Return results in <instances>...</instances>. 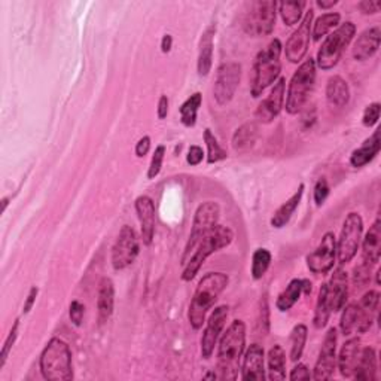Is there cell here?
Instances as JSON below:
<instances>
[{
    "label": "cell",
    "mask_w": 381,
    "mask_h": 381,
    "mask_svg": "<svg viewBox=\"0 0 381 381\" xmlns=\"http://www.w3.org/2000/svg\"><path fill=\"white\" fill-rule=\"evenodd\" d=\"M307 6V2H282L279 4V12L286 26H295V24L303 18V11Z\"/></svg>",
    "instance_id": "e575fe53"
},
{
    "label": "cell",
    "mask_w": 381,
    "mask_h": 381,
    "mask_svg": "<svg viewBox=\"0 0 381 381\" xmlns=\"http://www.w3.org/2000/svg\"><path fill=\"white\" fill-rule=\"evenodd\" d=\"M380 149H381L380 130H375L374 134L369 139H366L359 149L353 151L350 157V164L356 167V169H359V167H363L368 162H371L377 157Z\"/></svg>",
    "instance_id": "484cf974"
},
{
    "label": "cell",
    "mask_w": 381,
    "mask_h": 381,
    "mask_svg": "<svg viewBox=\"0 0 381 381\" xmlns=\"http://www.w3.org/2000/svg\"><path fill=\"white\" fill-rule=\"evenodd\" d=\"M267 378L264 368V349L259 344H252L247 349L242 368V380H258L264 381Z\"/></svg>",
    "instance_id": "ffe728a7"
},
{
    "label": "cell",
    "mask_w": 381,
    "mask_h": 381,
    "mask_svg": "<svg viewBox=\"0 0 381 381\" xmlns=\"http://www.w3.org/2000/svg\"><path fill=\"white\" fill-rule=\"evenodd\" d=\"M356 34V26L352 21H347L338 26L335 32H332L325 42L321 43L317 53V66L321 70H331L335 67L345 48L350 45Z\"/></svg>",
    "instance_id": "52a82bcc"
},
{
    "label": "cell",
    "mask_w": 381,
    "mask_h": 381,
    "mask_svg": "<svg viewBox=\"0 0 381 381\" xmlns=\"http://www.w3.org/2000/svg\"><path fill=\"white\" fill-rule=\"evenodd\" d=\"M219 213H221V209L216 201H206L197 209L194 222H193V230H190L185 252L182 256V265L188 261L190 254H193L194 247L198 244L201 238L218 225Z\"/></svg>",
    "instance_id": "9c48e42d"
},
{
    "label": "cell",
    "mask_w": 381,
    "mask_h": 381,
    "mask_svg": "<svg viewBox=\"0 0 381 381\" xmlns=\"http://www.w3.org/2000/svg\"><path fill=\"white\" fill-rule=\"evenodd\" d=\"M356 321H357V305L349 304L347 307H344V313L340 321V329L342 335H350L353 331H356Z\"/></svg>",
    "instance_id": "60d3db41"
},
{
    "label": "cell",
    "mask_w": 381,
    "mask_h": 381,
    "mask_svg": "<svg viewBox=\"0 0 381 381\" xmlns=\"http://www.w3.org/2000/svg\"><path fill=\"white\" fill-rule=\"evenodd\" d=\"M289 378L293 381L295 380H310L312 378V373H310V369L304 363H298L291 371Z\"/></svg>",
    "instance_id": "7dc6e473"
},
{
    "label": "cell",
    "mask_w": 381,
    "mask_h": 381,
    "mask_svg": "<svg viewBox=\"0 0 381 381\" xmlns=\"http://www.w3.org/2000/svg\"><path fill=\"white\" fill-rule=\"evenodd\" d=\"M230 314V307L228 305H219L212 312L209 316L207 325L205 332H202V338H201V354L205 359H209V357L214 352V345L218 344L221 333L225 328L226 319H228Z\"/></svg>",
    "instance_id": "2e32d148"
},
{
    "label": "cell",
    "mask_w": 381,
    "mask_h": 381,
    "mask_svg": "<svg viewBox=\"0 0 381 381\" xmlns=\"http://www.w3.org/2000/svg\"><path fill=\"white\" fill-rule=\"evenodd\" d=\"M284 90H286V79L279 78L274 83L271 92L265 100H262L256 109V119L262 124H270L272 119H276L282 112L284 103Z\"/></svg>",
    "instance_id": "e0dca14e"
},
{
    "label": "cell",
    "mask_w": 381,
    "mask_h": 381,
    "mask_svg": "<svg viewBox=\"0 0 381 381\" xmlns=\"http://www.w3.org/2000/svg\"><path fill=\"white\" fill-rule=\"evenodd\" d=\"M83 314H85V307H83V304H81L79 301H74V303L70 304L69 316H70L71 324H74L75 326H81L82 325Z\"/></svg>",
    "instance_id": "f6af8a7d"
},
{
    "label": "cell",
    "mask_w": 381,
    "mask_h": 381,
    "mask_svg": "<svg viewBox=\"0 0 381 381\" xmlns=\"http://www.w3.org/2000/svg\"><path fill=\"white\" fill-rule=\"evenodd\" d=\"M246 347V325L243 320H234L219 340L218 373L223 380H235Z\"/></svg>",
    "instance_id": "6da1fadb"
},
{
    "label": "cell",
    "mask_w": 381,
    "mask_h": 381,
    "mask_svg": "<svg viewBox=\"0 0 381 381\" xmlns=\"http://www.w3.org/2000/svg\"><path fill=\"white\" fill-rule=\"evenodd\" d=\"M214 32H216V27L214 26L207 27L200 39V53H198V63H197L200 76H207L212 69Z\"/></svg>",
    "instance_id": "4316f807"
},
{
    "label": "cell",
    "mask_w": 381,
    "mask_h": 381,
    "mask_svg": "<svg viewBox=\"0 0 381 381\" xmlns=\"http://www.w3.org/2000/svg\"><path fill=\"white\" fill-rule=\"evenodd\" d=\"M313 9L310 8L305 15L300 24V27H298L291 38L286 42L284 46V53H286V58L289 60L291 63H300L301 60L305 57L308 46H310V39H312V27H313Z\"/></svg>",
    "instance_id": "4fadbf2b"
},
{
    "label": "cell",
    "mask_w": 381,
    "mask_h": 381,
    "mask_svg": "<svg viewBox=\"0 0 381 381\" xmlns=\"http://www.w3.org/2000/svg\"><path fill=\"white\" fill-rule=\"evenodd\" d=\"M18 326H20V320L17 319L14 321V325H12V329L9 332V335L8 338L5 340V344H4V347H2V353H0V369H2L8 361V356L12 350V345L15 344V340L18 337Z\"/></svg>",
    "instance_id": "b9f144b4"
},
{
    "label": "cell",
    "mask_w": 381,
    "mask_h": 381,
    "mask_svg": "<svg viewBox=\"0 0 381 381\" xmlns=\"http://www.w3.org/2000/svg\"><path fill=\"white\" fill-rule=\"evenodd\" d=\"M353 378L361 381H373L377 378V354L373 347L361 350V357L356 365Z\"/></svg>",
    "instance_id": "83f0119b"
},
{
    "label": "cell",
    "mask_w": 381,
    "mask_h": 381,
    "mask_svg": "<svg viewBox=\"0 0 381 381\" xmlns=\"http://www.w3.org/2000/svg\"><path fill=\"white\" fill-rule=\"evenodd\" d=\"M361 340L359 338H350L349 341H345L342 349L340 352V356L337 357L338 362V369L342 377L345 378H353L354 371H356V365L359 362L361 357Z\"/></svg>",
    "instance_id": "cb8c5ba5"
},
{
    "label": "cell",
    "mask_w": 381,
    "mask_h": 381,
    "mask_svg": "<svg viewBox=\"0 0 381 381\" xmlns=\"http://www.w3.org/2000/svg\"><path fill=\"white\" fill-rule=\"evenodd\" d=\"M357 8L361 9L362 14L373 15V14H377V12L380 11L381 4L380 2H373V0H363V2H361L359 5H357Z\"/></svg>",
    "instance_id": "f907efd6"
},
{
    "label": "cell",
    "mask_w": 381,
    "mask_h": 381,
    "mask_svg": "<svg viewBox=\"0 0 381 381\" xmlns=\"http://www.w3.org/2000/svg\"><path fill=\"white\" fill-rule=\"evenodd\" d=\"M337 329L331 328L324 340V344H321V349L317 357V362L313 371V378L320 381V380H329L333 375V371H335L337 366Z\"/></svg>",
    "instance_id": "9a60e30c"
},
{
    "label": "cell",
    "mask_w": 381,
    "mask_h": 381,
    "mask_svg": "<svg viewBox=\"0 0 381 381\" xmlns=\"http://www.w3.org/2000/svg\"><path fill=\"white\" fill-rule=\"evenodd\" d=\"M303 194H304V185H300L296 193L288 201L283 202V205L276 210V213H274L272 218H271V225L274 226V228L280 230L291 221L293 212L296 210L298 206H300Z\"/></svg>",
    "instance_id": "f546056e"
},
{
    "label": "cell",
    "mask_w": 381,
    "mask_h": 381,
    "mask_svg": "<svg viewBox=\"0 0 381 381\" xmlns=\"http://www.w3.org/2000/svg\"><path fill=\"white\" fill-rule=\"evenodd\" d=\"M242 79V66L238 63L230 62L223 63L218 67L216 79H214L213 95L219 106L228 104L237 92Z\"/></svg>",
    "instance_id": "7c38bea8"
},
{
    "label": "cell",
    "mask_w": 381,
    "mask_h": 381,
    "mask_svg": "<svg viewBox=\"0 0 381 381\" xmlns=\"http://www.w3.org/2000/svg\"><path fill=\"white\" fill-rule=\"evenodd\" d=\"M205 141L207 145V162L209 164H214V162H219L222 160H225L228 155H226V152L223 151V148L219 145L218 139L214 137V134L212 133V131L209 128L205 130Z\"/></svg>",
    "instance_id": "ab89813d"
},
{
    "label": "cell",
    "mask_w": 381,
    "mask_h": 381,
    "mask_svg": "<svg viewBox=\"0 0 381 381\" xmlns=\"http://www.w3.org/2000/svg\"><path fill=\"white\" fill-rule=\"evenodd\" d=\"M341 15L338 12H329V14H324L316 20L312 27V36L313 39L317 42L320 41L324 36H326L333 27H337L340 24Z\"/></svg>",
    "instance_id": "836d02e7"
},
{
    "label": "cell",
    "mask_w": 381,
    "mask_h": 381,
    "mask_svg": "<svg viewBox=\"0 0 381 381\" xmlns=\"http://www.w3.org/2000/svg\"><path fill=\"white\" fill-rule=\"evenodd\" d=\"M172 43H173V39H172V36L170 34H165L164 36V38H162V41H161V50H162V53H170V50H172Z\"/></svg>",
    "instance_id": "11a10c76"
},
{
    "label": "cell",
    "mask_w": 381,
    "mask_h": 381,
    "mask_svg": "<svg viewBox=\"0 0 381 381\" xmlns=\"http://www.w3.org/2000/svg\"><path fill=\"white\" fill-rule=\"evenodd\" d=\"M202 158H205V152H202V149H201L200 146L194 145V146H190V148H189V151H188V157H186L188 164H190V165H198V164L202 161Z\"/></svg>",
    "instance_id": "c3c4849f"
},
{
    "label": "cell",
    "mask_w": 381,
    "mask_h": 381,
    "mask_svg": "<svg viewBox=\"0 0 381 381\" xmlns=\"http://www.w3.org/2000/svg\"><path fill=\"white\" fill-rule=\"evenodd\" d=\"M331 307L328 303V293H326V284H321V288L319 291V298H317V304H316V312H314V326L317 329L325 328L329 316H331Z\"/></svg>",
    "instance_id": "8d00e7d4"
},
{
    "label": "cell",
    "mask_w": 381,
    "mask_h": 381,
    "mask_svg": "<svg viewBox=\"0 0 381 381\" xmlns=\"http://www.w3.org/2000/svg\"><path fill=\"white\" fill-rule=\"evenodd\" d=\"M140 252V240L133 226L124 225L112 247V265L116 271L130 267Z\"/></svg>",
    "instance_id": "8fae6325"
},
{
    "label": "cell",
    "mask_w": 381,
    "mask_h": 381,
    "mask_svg": "<svg viewBox=\"0 0 381 381\" xmlns=\"http://www.w3.org/2000/svg\"><path fill=\"white\" fill-rule=\"evenodd\" d=\"M234 240V233L228 226L216 225L212 231H209L205 237L201 238L198 244L194 247L193 254L188 258V261L183 264V272L182 279L185 282L193 280L202 264L207 261L210 255L214 252H219L221 249L230 246Z\"/></svg>",
    "instance_id": "3957f363"
},
{
    "label": "cell",
    "mask_w": 381,
    "mask_h": 381,
    "mask_svg": "<svg viewBox=\"0 0 381 381\" xmlns=\"http://www.w3.org/2000/svg\"><path fill=\"white\" fill-rule=\"evenodd\" d=\"M328 303L331 307V312L338 313L345 307L349 296V277L341 267L333 271L331 282L326 284Z\"/></svg>",
    "instance_id": "ac0fdd59"
},
{
    "label": "cell",
    "mask_w": 381,
    "mask_h": 381,
    "mask_svg": "<svg viewBox=\"0 0 381 381\" xmlns=\"http://www.w3.org/2000/svg\"><path fill=\"white\" fill-rule=\"evenodd\" d=\"M380 111H381V106L380 103H371L369 104L365 112H363V116H362V123L365 127H374L378 119H380Z\"/></svg>",
    "instance_id": "ee69618b"
},
{
    "label": "cell",
    "mask_w": 381,
    "mask_h": 381,
    "mask_svg": "<svg viewBox=\"0 0 381 381\" xmlns=\"http://www.w3.org/2000/svg\"><path fill=\"white\" fill-rule=\"evenodd\" d=\"M201 94L195 92L181 106V121L185 127H194L197 123V113L201 106Z\"/></svg>",
    "instance_id": "d590c367"
},
{
    "label": "cell",
    "mask_w": 381,
    "mask_h": 381,
    "mask_svg": "<svg viewBox=\"0 0 381 381\" xmlns=\"http://www.w3.org/2000/svg\"><path fill=\"white\" fill-rule=\"evenodd\" d=\"M282 42L279 39H274L270 42V45L265 48L264 51H261L254 64V79H252V92L254 97H259V95L264 92L271 83L276 82L280 76L282 71V62H280V54H282Z\"/></svg>",
    "instance_id": "277c9868"
},
{
    "label": "cell",
    "mask_w": 381,
    "mask_h": 381,
    "mask_svg": "<svg viewBox=\"0 0 381 381\" xmlns=\"http://www.w3.org/2000/svg\"><path fill=\"white\" fill-rule=\"evenodd\" d=\"M363 233V221L359 213H349L337 242V258L340 264H347L359 250Z\"/></svg>",
    "instance_id": "30bf717a"
},
{
    "label": "cell",
    "mask_w": 381,
    "mask_h": 381,
    "mask_svg": "<svg viewBox=\"0 0 381 381\" xmlns=\"http://www.w3.org/2000/svg\"><path fill=\"white\" fill-rule=\"evenodd\" d=\"M277 2L274 0H258L249 4L243 20L244 32L250 36H268L276 26Z\"/></svg>",
    "instance_id": "ba28073f"
},
{
    "label": "cell",
    "mask_w": 381,
    "mask_h": 381,
    "mask_svg": "<svg viewBox=\"0 0 381 381\" xmlns=\"http://www.w3.org/2000/svg\"><path fill=\"white\" fill-rule=\"evenodd\" d=\"M41 373L45 380L50 381H69L74 380L71 369V352L66 341L53 338L46 344L41 354Z\"/></svg>",
    "instance_id": "5b68a950"
},
{
    "label": "cell",
    "mask_w": 381,
    "mask_h": 381,
    "mask_svg": "<svg viewBox=\"0 0 381 381\" xmlns=\"http://www.w3.org/2000/svg\"><path fill=\"white\" fill-rule=\"evenodd\" d=\"M136 212L139 214L143 243L149 246L155 234V205L151 197L140 195L136 200Z\"/></svg>",
    "instance_id": "44dd1931"
},
{
    "label": "cell",
    "mask_w": 381,
    "mask_h": 381,
    "mask_svg": "<svg viewBox=\"0 0 381 381\" xmlns=\"http://www.w3.org/2000/svg\"><path fill=\"white\" fill-rule=\"evenodd\" d=\"M301 293H303V280L293 279L288 284V288L279 295L276 307L280 310V312H288V310H291L295 305V303L300 300Z\"/></svg>",
    "instance_id": "d6a6232c"
},
{
    "label": "cell",
    "mask_w": 381,
    "mask_h": 381,
    "mask_svg": "<svg viewBox=\"0 0 381 381\" xmlns=\"http://www.w3.org/2000/svg\"><path fill=\"white\" fill-rule=\"evenodd\" d=\"M337 258V238L333 233H326L314 252L307 256V265L314 274H326L333 268Z\"/></svg>",
    "instance_id": "5bb4252c"
},
{
    "label": "cell",
    "mask_w": 381,
    "mask_h": 381,
    "mask_svg": "<svg viewBox=\"0 0 381 381\" xmlns=\"http://www.w3.org/2000/svg\"><path fill=\"white\" fill-rule=\"evenodd\" d=\"M308 331L305 325H296L291 333V361L298 362L301 359Z\"/></svg>",
    "instance_id": "74e56055"
},
{
    "label": "cell",
    "mask_w": 381,
    "mask_h": 381,
    "mask_svg": "<svg viewBox=\"0 0 381 381\" xmlns=\"http://www.w3.org/2000/svg\"><path fill=\"white\" fill-rule=\"evenodd\" d=\"M230 279L223 272H209L197 286L193 301L189 305V324L194 329H200L206 321L209 310L218 301L219 295L228 286Z\"/></svg>",
    "instance_id": "7a4b0ae2"
},
{
    "label": "cell",
    "mask_w": 381,
    "mask_h": 381,
    "mask_svg": "<svg viewBox=\"0 0 381 381\" xmlns=\"http://www.w3.org/2000/svg\"><path fill=\"white\" fill-rule=\"evenodd\" d=\"M378 304H380V293L377 291L366 292L362 300L357 305V321L356 331L359 333H365L371 329L373 324L378 316Z\"/></svg>",
    "instance_id": "d6986e66"
},
{
    "label": "cell",
    "mask_w": 381,
    "mask_h": 381,
    "mask_svg": "<svg viewBox=\"0 0 381 381\" xmlns=\"http://www.w3.org/2000/svg\"><path fill=\"white\" fill-rule=\"evenodd\" d=\"M381 43V29L374 26L371 29H366L353 46V57L357 62H365V60L371 58L380 48Z\"/></svg>",
    "instance_id": "7402d4cb"
},
{
    "label": "cell",
    "mask_w": 381,
    "mask_h": 381,
    "mask_svg": "<svg viewBox=\"0 0 381 381\" xmlns=\"http://www.w3.org/2000/svg\"><path fill=\"white\" fill-rule=\"evenodd\" d=\"M38 293H39V289L36 288V286H33V288L30 289L29 296H27V301H26V304H24V308H22L24 314L30 312L32 307H33V304H34V301H36V296H38Z\"/></svg>",
    "instance_id": "f5cc1de1"
},
{
    "label": "cell",
    "mask_w": 381,
    "mask_h": 381,
    "mask_svg": "<svg viewBox=\"0 0 381 381\" xmlns=\"http://www.w3.org/2000/svg\"><path fill=\"white\" fill-rule=\"evenodd\" d=\"M115 305V286L109 277H103L99 284V298H97V310H99V324L104 325L106 321L113 314Z\"/></svg>",
    "instance_id": "d4e9b609"
},
{
    "label": "cell",
    "mask_w": 381,
    "mask_h": 381,
    "mask_svg": "<svg viewBox=\"0 0 381 381\" xmlns=\"http://www.w3.org/2000/svg\"><path fill=\"white\" fill-rule=\"evenodd\" d=\"M312 282H308V280H303V292L304 293H312Z\"/></svg>",
    "instance_id": "6f0895ef"
},
{
    "label": "cell",
    "mask_w": 381,
    "mask_h": 381,
    "mask_svg": "<svg viewBox=\"0 0 381 381\" xmlns=\"http://www.w3.org/2000/svg\"><path fill=\"white\" fill-rule=\"evenodd\" d=\"M369 270H371V267L366 265V264H362L361 267H356L354 270V283L356 284H365L368 280H369Z\"/></svg>",
    "instance_id": "681fc988"
},
{
    "label": "cell",
    "mask_w": 381,
    "mask_h": 381,
    "mask_svg": "<svg viewBox=\"0 0 381 381\" xmlns=\"http://www.w3.org/2000/svg\"><path fill=\"white\" fill-rule=\"evenodd\" d=\"M329 195V185L326 182V179H320V181L314 186V201L317 206H321L325 202V200Z\"/></svg>",
    "instance_id": "bcb514c9"
},
{
    "label": "cell",
    "mask_w": 381,
    "mask_h": 381,
    "mask_svg": "<svg viewBox=\"0 0 381 381\" xmlns=\"http://www.w3.org/2000/svg\"><path fill=\"white\" fill-rule=\"evenodd\" d=\"M8 201H9L8 198H4V200H2V212L6 210V207H8Z\"/></svg>",
    "instance_id": "680465c9"
},
{
    "label": "cell",
    "mask_w": 381,
    "mask_h": 381,
    "mask_svg": "<svg viewBox=\"0 0 381 381\" xmlns=\"http://www.w3.org/2000/svg\"><path fill=\"white\" fill-rule=\"evenodd\" d=\"M338 2L337 0H331V2H324V0H317L316 5L320 8V9H329L332 6H335Z\"/></svg>",
    "instance_id": "9f6ffc18"
},
{
    "label": "cell",
    "mask_w": 381,
    "mask_h": 381,
    "mask_svg": "<svg viewBox=\"0 0 381 381\" xmlns=\"http://www.w3.org/2000/svg\"><path fill=\"white\" fill-rule=\"evenodd\" d=\"M167 115H169V99H167V95H161L158 103V118L164 119Z\"/></svg>",
    "instance_id": "db71d44e"
},
{
    "label": "cell",
    "mask_w": 381,
    "mask_h": 381,
    "mask_svg": "<svg viewBox=\"0 0 381 381\" xmlns=\"http://www.w3.org/2000/svg\"><path fill=\"white\" fill-rule=\"evenodd\" d=\"M316 81V62L308 58L293 74L286 99V111L291 115L300 112L313 91Z\"/></svg>",
    "instance_id": "8992f818"
},
{
    "label": "cell",
    "mask_w": 381,
    "mask_h": 381,
    "mask_svg": "<svg viewBox=\"0 0 381 381\" xmlns=\"http://www.w3.org/2000/svg\"><path fill=\"white\" fill-rule=\"evenodd\" d=\"M258 139V125L255 123H246L235 130L233 136V148L237 152L249 151Z\"/></svg>",
    "instance_id": "4dcf8cb0"
},
{
    "label": "cell",
    "mask_w": 381,
    "mask_h": 381,
    "mask_svg": "<svg viewBox=\"0 0 381 381\" xmlns=\"http://www.w3.org/2000/svg\"><path fill=\"white\" fill-rule=\"evenodd\" d=\"M380 256H381V221L380 218H377L362 242L363 264L369 267L377 265Z\"/></svg>",
    "instance_id": "603a6c76"
},
{
    "label": "cell",
    "mask_w": 381,
    "mask_h": 381,
    "mask_svg": "<svg viewBox=\"0 0 381 381\" xmlns=\"http://www.w3.org/2000/svg\"><path fill=\"white\" fill-rule=\"evenodd\" d=\"M271 265V254L267 249H258L255 250L252 258V277L255 280H259L265 276L267 270Z\"/></svg>",
    "instance_id": "f35d334b"
},
{
    "label": "cell",
    "mask_w": 381,
    "mask_h": 381,
    "mask_svg": "<svg viewBox=\"0 0 381 381\" xmlns=\"http://www.w3.org/2000/svg\"><path fill=\"white\" fill-rule=\"evenodd\" d=\"M151 149V137L149 136H145V137H141L137 143H136V155L139 158L141 157H145V155H148Z\"/></svg>",
    "instance_id": "816d5d0a"
},
{
    "label": "cell",
    "mask_w": 381,
    "mask_h": 381,
    "mask_svg": "<svg viewBox=\"0 0 381 381\" xmlns=\"http://www.w3.org/2000/svg\"><path fill=\"white\" fill-rule=\"evenodd\" d=\"M326 100L333 107H344L350 100V88L341 76H332L326 85Z\"/></svg>",
    "instance_id": "f1b7e54d"
},
{
    "label": "cell",
    "mask_w": 381,
    "mask_h": 381,
    "mask_svg": "<svg viewBox=\"0 0 381 381\" xmlns=\"http://www.w3.org/2000/svg\"><path fill=\"white\" fill-rule=\"evenodd\" d=\"M268 378L272 381L286 378V353L279 344L268 352Z\"/></svg>",
    "instance_id": "1f68e13d"
},
{
    "label": "cell",
    "mask_w": 381,
    "mask_h": 381,
    "mask_svg": "<svg viewBox=\"0 0 381 381\" xmlns=\"http://www.w3.org/2000/svg\"><path fill=\"white\" fill-rule=\"evenodd\" d=\"M164 157H165V146L160 145V146H157V149H155V152L152 155L151 165L148 169V179H155L160 174L162 162H164Z\"/></svg>",
    "instance_id": "7bdbcfd3"
}]
</instances>
